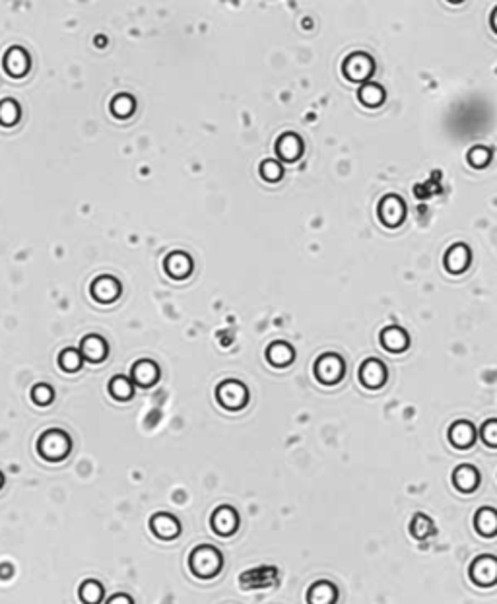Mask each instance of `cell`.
Returning <instances> with one entry per match:
<instances>
[{"label": "cell", "instance_id": "obj_21", "mask_svg": "<svg viewBox=\"0 0 497 604\" xmlns=\"http://www.w3.org/2000/svg\"><path fill=\"white\" fill-rule=\"evenodd\" d=\"M27 66H29V61H27L26 51L22 49H10L6 57H4V69L8 74H12L14 78H20L27 72Z\"/></svg>", "mask_w": 497, "mask_h": 604}, {"label": "cell", "instance_id": "obj_11", "mask_svg": "<svg viewBox=\"0 0 497 604\" xmlns=\"http://www.w3.org/2000/svg\"><path fill=\"white\" fill-rule=\"evenodd\" d=\"M453 484L454 488L463 494H470L478 488L480 484V474L472 464H461L453 470Z\"/></svg>", "mask_w": 497, "mask_h": 604}, {"label": "cell", "instance_id": "obj_31", "mask_svg": "<svg viewBox=\"0 0 497 604\" xmlns=\"http://www.w3.org/2000/svg\"><path fill=\"white\" fill-rule=\"evenodd\" d=\"M282 166H280L278 161H274V159H264L261 164V175L264 181H271V183H274V181H278L280 177H282Z\"/></svg>", "mask_w": 497, "mask_h": 604}, {"label": "cell", "instance_id": "obj_18", "mask_svg": "<svg viewBox=\"0 0 497 604\" xmlns=\"http://www.w3.org/2000/svg\"><path fill=\"white\" fill-rule=\"evenodd\" d=\"M157 377H159V369L150 359H142V361L132 366V379H134L136 385L152 387L157 381Z\"/></svg>", "mask_w": 497, "mask_h": 604}, {"label": "cell", "instance_id": "obj_20", "mask_svg": "<svg viewBox=\"0 0 497 604\" xmlns=\"http://www.w3.org/2000/svg\"><path fill=\"white\" fill-rule=\"evenodd\" d=\"M192 268V261L189 254L185 253H171L166 259V272L173 278H185L189 276V272Z\"/></svg>", "mask_w": 497, "mask_h": 604}, {"label": "cell", "instance_id": "obj_3", "mask_svg": "<svg viewBox=\"0 0 497 604\" xmlns=\"http://www.w3.org/2000/svg\"><path fill=\"white\" fill-rule=\"evenodd\" d=\"M375 71V62L367 53H352L342 64L344 76L352 82H366Z\"/></svg>", "mask_w": 497, "mask_h": 604}, {"label": "cell", "instance_id": "obj_33", "mask_svg": "<svg viewBox=\"0 0 497 604\" xmlns=\"http://www.w3.org/2000/svg\"><path fill=\"white\" fill-rule=\"evenodd\" d=\"M52 389L49 385H35L31 389V398H34L35 404H41V406H47L51 404L52 401Z\"/></svg>", "mask_w": 497, "mask_h": 604}, {"label": "cell", "instance_id": "obj_26", "mask_svg": "<svg viewBox=\"0 0 497 604\" xmlns=\"http://www.w3.org/2000/svg\"><path fill=\"white\" fill-rule=\"evenodd\" d=\"M78 596L84 604H99L103 598V585L96 579H87L80 585Z\"/></svg>", "mask_w": 497, "mask_h": 604}, {"label": "cell", "instance_id": "obj_24", "mask_svg": "<svg viewBox=\"0 0 497 604\" xmlns=\"http://www.w3.org/2000/svg\"><path fill=\"white\" fill-rule=\"evenodd\" d=\"M105 354H107V346H105V342L101 340L99 336H96V334L86 336V338L82 340V356L89 359V361H101V359L105 358Z\"/></svg>", "mask_w": 497, "mask_h": 604}, {"label": "cell", "instance_id": "obj_32", "mask_svg": "<svg viewBox=\"0 0 497 604\" xmlns=\"http://www.w3.org/2000/svg\"><path fill=\"white\" fill-rule=\"evenodd\" d=\"M111 111L117 117H129L134 111V99H131L129 96L115 97L113 103H111Z\"/></svg>", "mask_w": 497, "mask_h": 604}, {"label": "cell", "instance_id": "obj_34", "mask_svg": "<svg viewBox=\"0 0 497 604\" xmlns=\"http://www.w3.org/2000/svg\"><path fill=\"white\" fill-rule=\"evenodd\" d=\"M482 441L489 447H497V420L484 422V426L480 429Z\"/></svg>", "mask_w": 497, "mask_h": 604}, {"label": "cell", "instance_id": "obj_36", "mask_svg": "<svg viewBox=\"0 0 497 604\" xmlns=\"http://www.w3.org/2000/svg\"><path fill=\"white\" fill-rule=\"evenodd\" d=\"M10 575H12V568H10L8 563H0V577L8 579Z\"/></svg>", "mask_w": 497, "mask_h": 604}, {"label": "cell", "instance_id": "obj_5", "mask_svg": "<svg viewBox=\"0 0 497 604\" xmlns=\"http://www.w3.org/2000/svg\"><path fill=\"white\" fill-rule=\"evenodd\" d=\"M315 375L323 385H334L344 377V359L336 354H324L315 364Z\"/></svg>", "mask_w": 497, "mask_h": 604}, {"label": "cell", "instance_id": "obj_22", "mask_svg": "<svg viewBox=\"0 0 497 604\" xmlns=\"http://www.w3.org/2000/svg\"><path fill=\"white\" fill-rule=\"evenodd\" d=\"M266 356H268V361H271L272 366H276V368H284V366L291 364V359H294V350H291V346L286 344V342H274V344L268 346Z\"/></svg>", "mask_w": 497, "mask_h": 604}, {"label": "cell", "instance_id": "obj_19", "mask_svg": "<svg viewBox=\"0 0 497 604\" xmlns=\"http://www.w3.org/2000/svg\"><path fill=\"white\" fill-rule=\"evenodd\" d=\"M474 526L482 536L497 534V511L491 508H482L474 515Z\"/></svg>", "mask_w": 497, "mask_h": 604}, {"label": "cell", "instance_id": "obj_29", "mask_svg": "<svg viewBox=\"0 0 497 604\" xmlns=\"http://www.w3.org/2000/svg\"><path fill=\"white\" fill-rule=\"evenodd\" d=\"M59 366H61L64 371L72 373V371H76V369L82 366V356H80L76 350L66 348V350H62L61 356H59Z\"/></svg>", "mask_w": 497, "mask_h": 604}, {"label": "cell", "instance_id": "obj_14", "mask_svg": "<svg viewBox=\"0 0 497 604\" xmlns=\"http://www.w3.org/2000/svg\"><path fill=\"white\" fill-rule=\"evenodd\" d=\"M381 344L384 346V350L389 352L406 350L408 348V333L396 324H389L387 329L381 331Z\"/></svg>", "mask_w": 497, "mask_h": 604}, {"label": "cell", "instance_id": "obj_23", "mask_svg": "<svg viewBox=\"0 0 497 604\" xmlns=\"http://www.w3.org/2000/svg\"><path fill=\"white\" fill-rule=\"evenodd\" d=\"M358 97L366 107H379L384 101V89L375 82H367L359 88Z\"/></svg>", "mask_w": 497, "mask_h": 604}, {"label": "cell", "instance_id": "obj_9", "mask_svg": "<svg viewBox=\"0 0 497 604\" xmlns=\"http://www.w3.org/2000/svg\"><path fill=\"white\" fill-rule=\"evenodd\" d=\"M359 381L367 389H381L387 381V368L381 359L369 358L359 368Z\"/></svg>", "mask_w": 497, "mask_h": 604}, {"label": "cell", "instance_id": "obj_35", "mask_svg": "<svg viewBox=\"0 0 497 604\" xmlns=\"http://www.w3.org/2000/svg\"><path fill=\"white\" fill-rule=\"evenodd\" d=\"M105 604H134L131 596L124 595V593H119V595H113Z\"/></svg>", "mask_w": 497, "mask_h": 604}, {"label": "cell", "instance_id": "obj_30", "mask_svg": "<svg viewBox=\"0 0 497 604\" xmlns=\"http://www.w3.org/2000/svg\"><path fill=\"white\" fill-rule=\"evenodd\" d=\"M489 159H491V152L488 148H484V146H474L468 152V164L472 167H476V169L488 166Z\"/></svg>", "mask_w": 497, "mask_h": 604}, {"label": "cell", "instance_id": "obj_17", "mask_svg": "<svg viewBox=\"0 0 497 604\" xmlns=\"http://www.w3.org/2000/svg\"><path fill=\"white\" fill-rule=\"evenodd\" d=\"M336 598H338V591L329 581H317L307 593V603L309 604H334Z\"/></svg>", "mask_w": 497, "mask_h": 604}, {"label": "cell", "instance_id": "obj_13", "mask_svg": "<svg viewBox=\"0 0 497 604\" xmlns=\"http://www.w3.org/2000/svg\"><path fill=\"white\" fill-rule=\"evenodd\" d=\"M470 264V249L464 243H456L445 253V268L453 274H461Z\"/></svg>", "mask_w": 497, "mask_h": 604}, {"label": "cell", "instance_id": "obj_2", "mask_svg": "<svg viewBox=\"0 0 497 604\" xmlns=\"http://www.w3.org/2000/svg\"><path fill=\"white\" fill-rule=\"evenodd\" d=\"M70 449H72V441L61 429H47L37 441L39 455L49 463H59L62 459H66Z\"/></svg>", "mask_w": 497, "mask_h": 604}, {"label": "cell", "instance_id": "obj_37", "mask_svg": "<svg viewBox=\"0 0 497 604\" xmlns=\"http://www.w3.org/2000/svg\"><path fill=\"white\" fill-rule=\"evenodd\" d=\"M491 27H494V31L497 34V8L494 10V14H491Z\"/></svg>", "mask_w": 497, "mask_h": 604}, {"label": "cell", "instance_id": "obj_12", "mask_svg": "<svg viewBox=\"0 0 497 604\" xmlns=\"http://www.w3.org/2000/svg\"><path fill=\"white\" fill-rule=\"evenodd\" d=\"M449 439H451V443L456 449H468L476 441V429L472 426V422H454L453 426L449 428Z\"/></svg>", "mask_w": 497, "mask_h": 604}, {"label": "cell", "instance_id": "obj_10", "mask_svg": "<svg viewBox=\"0 0 497 604\" xmlns=\"http://www.w3.org/2000/svg\"><path fill=\"white\" fill-rule=\"evenodd\" d=\"M150 531L156 534L159 540H173L181 533V523L169 513H156L150 519Z\"/></svg>", "mask_w": 497, "mask_h": 604}, {"label": "cell", "instance_id": "obj_16", "mask_svg": "<svg viewBox=\"0 0 497 604\" xmlns=\"http://www.w3.org/2000/svg\"><path fill=\"white\" fill-rule=\"evenodd\" d=\"M276 152H278V156L282 159H286V161H296V159H299V156H301V152H303L301 138H299L297 134H291V132L282 134V136L278 138V142H276Z\"/></svg>", "mask_w": 497, "mask_h": 604}, {"label": "cell", "instance_id": "obj_6", "mask_svg": "<svg viewBox=\"0 0 497 604\" xmlns=\"http://www.w3.org/2000/svg\"><path fill=\"white\" fill-rule=\"evenodd\" d=\"M472 583L478 587H491L497 583V558L480 556L470 563L468 569Z\"/></svg>", "mask_w": 497, "mask_h": 604}, {"label": "cell", "instance_id": "obj_15", "mask_svg": "<svg viewBox=\"0 0 497 604\" xmlns=\"http://www.w3.org/2000/svg\"><path fill=\"white\" fill-rule=\"evenodd\" d=\"M119 292H121V286L111 276H101L92 284V296L101 303H111L113 299L119 298Z\"/></svg>", "mask_w": 497, "mask_h": 604}, {"label": "cell", "instance_id": "obj_27", "mask_svg": "<svg viewBox=\"0 0 497 604\" xmlns=\"http://www.w3.org/2000/svg\"><path fill=\"white\" fill-rule=\"evenodd\" d=\"M109 393H111V396L117 398V401H129L132 393H134V387H132V383L127 377L117 375L113 377L111 383H109Z\"/></svg>", "mask_w": 497, "mask_h": 604}, {"label": "cell", "instance_id": "obj_28", "mask_svg": "<svg viewBox=\"0 0 497 604\" xmlns=\"http://www.w3.org/2000/svg\"><path fill=\"white\" fill-rule=\"evenodd\" d=\"M17 117H20V109L14 99H2L0 101V124L4 127H12L16 124Z\"/></svg>", "mask_w": 497, "mask_h": 604}, {"label": "cell", "instance_id": "obj_38", "mask_svg": "<svg viewBox=\"0 0 497 604\" xmlns=\"http://www.w3.org/2000/svg\"><path fill=\"white\" fill-rule=\"evenodd\" d=\"M2 484H4V476H2V473H0V488H2Z\"/></svg>", "mask_w": 497, "mask_h": 604}, {"label": "cell", "instance_id": "obj_4", "mask_svg": "<svg viewBox=\"0 0 497 604\" xmlns=\"http://www.w3.org/2000/svg\"><path fill=\"white\" fill-rule=\"evenodd\" d=\"M377 214H379V220L383 222V226L398 228L406 218V204L398 194H387L383 196V201L379 202Z\"/></svg>", "mask_w": 497, "mask_h": 604}, {"label": "cell", "instance_id": "obj_25", "mask_svg": "<svg viewBox=\"0 0 497 604\" xmlns=\"http://www.w3.org/2000/svg\"><path fill=\"white\" fill-rule=\"evenodd\" d=\"M433 533H435L433 521H431L426 513H416V515L412 517L410 534L416 540H426V538H429Z\"/></svg>", "mask_w": 497, "mask_h": 604}, {"label": "cell", "instance_id": "obj_7", "mask_svg": "<svg viewBox=\"0 0 497 604\" xmlns=\"http://www.w3.org/2000/svg\"><path fill=\"white\" fill-rule=\"evenodd\" d=\"M216 398L227 410H239L249 401V393H247L245 385H241L239 381H226V383H222L218 387Z\"/></svg>", "mask_w": 497, "mask_h": 604}, {"label": "cell", "instance_id": "obj_8", "mask_svg": "<svg viewBox=\"0 0 497 604\" xmlns=\"http://www.w3.org/2000/svg\"><path fill=\"white\" fill-rule=\"evenodd\" d=\"M210 525H212V531L219 536H231V534L237 533V526H239V515L233 508L229 505H222L218 508L212 517H210Z\"/></svg>", "mask_w": 497, "mask_h": 604}, {"label": "cell", "instance_id": "obj_1", "mask_svg": "<svg viewBox=\"0 0 497 604\" xmlns=\"http://www.w3.org/2000/svg\"><path fill=\"white\" fill-rule=\"evenodd\" d=\"M222 552L214 546H208V544H202L199 548H194L191 552V558H189V568L191 571L201 579H210L216 577L222 569Z\"/></svg>", "mask_w": 497, "mask_h": 604}]
</instances>
